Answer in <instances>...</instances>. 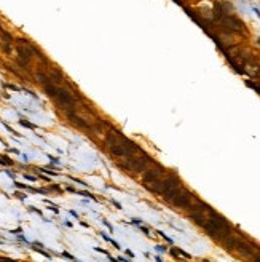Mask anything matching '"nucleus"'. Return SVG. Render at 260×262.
Here are the masks:
<instances>
[{
	"label": "nucleus",
	"mask_w": 260,
	"mask_h": 262,
	"mask_svg": "<svg viewBox=\"0 0 260 262\" xmlns=\"http://www.w3.org/2000/svg\"><path fill=\"white\" fill-rule=\"evenodd\" d=\"M0 46H2V50L5 51L7 54H15V48L11 46V42H7V40H2L0 43Z\"/></svg>",
	"instance_id": "6"
},
{
	"label": "nucleus",
	"mask_w": 260,
	"mask_h": 262,
	"mask_svg": "<svg viewBox=\"0 0 260 262\" xmlns=\"http://www.w3.org/2000/svg\"><path fill=\"white\" fill-rule=\"evenodd\" d=\"M109 152L112 155H115L116 158H128V157H133L136 154L142 152V149L139 147V144H136L134 141H131L129 138H121L118 142L112 144V146L107 147Z\"/></svg>",
	"instance_id": "2"
},
{
	"label": "nucleus",
	"mask_w": 260,
	"mask_h": 262,
	"mask_svg": "<svg viewBox=\"0 0 260 262\" xmlns=\"http://www.w3.org/2000/svg\"><path fill=\"white\" fill-rule=\"evenodd\" d=\"M54 99L64 110H75V94L70 93L69 90L58 88V91L54 94Z\"/></svg>",
	"instance_id": "5"
},
{
	"label": "nucleus",
	"mask_w": 260,
	"mask_h": 262,
	"mask_svg": "<svg viewBox=\"0 0 260 262\" xmlns=\"http://www.w3.org/2000/svg\"><path fill=\"white\" fill-rule=\"evenodd\" d=\"M195 200H196V198H195V193H193V192H190V190L185 189V187H182V189L169 200V203L172 205V206H176V208L188 209L190 206H192V203L195 202Z\"/></svg>",
	"instance_id": "3"
},
{
	"label": "nucleus",
	"mask_w": 260,
	"mask_h": 262,
	"mask_svg": "<svg viewBox=\"0 0 260 262\" xmlns=\"http://www.w3.org/2000/svg\"><path fill=\"white\" fill-rule=\"evenodd\" d=\"M0 34H2V27H0Z\"/></svg>",
	"instance_id": "7"
},
{
	"label": "nucleus",
	"mask_w": 260,
	"mask_h": 262,
	"mask_svg": "<svg viewBox=\"0 0 260 262\" xmlns=\"http://www.w3.org/2000/svg\"><path fill=\"white\" fill-rule=\"evenodd\" d=\"M258 43H260V40H258Z\"/></svg>",
	"instance_id": "8"
},
{
	"label": "nucleus",
	"mask_w": 260,
	"mask_h": 262,
	"mask_svg": "<svg viewBox=\"0 0 260 262\" xmlns=\"http://www.w3.org/2000/svg\"><path fill=\"white\" fill-rule=\"evenodd\" d=\"M166 174H168L166 169H164L161 165H157V163L153 161V163H152V168H147L145 173L142 174V184L147 187V185L153 184V182L160 181V179L164 177Z\"/></svg>",
	"instance_id": "4"
},
{
	"label": "nucleus",
	"mask_w": 260,
	"mask_h": 262,
	"mask_svg": "<svg viewBox=\"0 0 260 262\" xmlns=\"http://www.w3.org/2000/svg\"><path fill=\"white\" fill-rule=\"evenodd\" d=\"M203 229H204V232L209 235L211 238L217 240V241H222V240H225L228 235L235 233L233 225L225 219L223 216H220L217 211L207 217V221L203 224Z\"/></svg>",
	"instance_id": "1"
}]
</instances>
